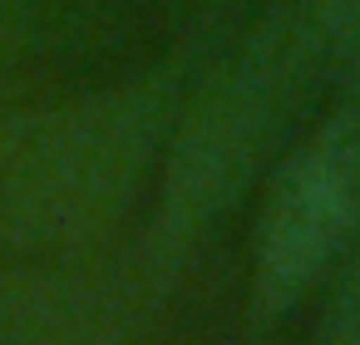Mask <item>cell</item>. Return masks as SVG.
Segmentation results:
<instances>
[{
  "instance_id": "obj_1",
  "label": "cell",
  "mask_w": 360,
  "mask_h": 345,
  "mask_svg": "<svg viewBox=\"0 0 360 345\" xmlns=\"http://www.w3.org/2000/svg\"><path fill=\"white\" fill-rule=\"evenodd\" d=\"M316 89H326V55L306 0H271L222 55L207 50L158 158L148 217V271L158 281L271 173Z\"/></svg>"
},
{
  "instance_id": "obj_2",
  "label": "cell",
  "mask_w": 360,
  "mask_h": 345,
  "mask_svg": "<svg viewBox=\"0 0 360 345\" xmlns=\"http://www.w3.org/2000/svg\"><path fill=\"white\" fill-rule=\"evenodd\" d=\"M193 35L178 55L139 79L60 99L45 109H6L0 124V237L55 247L99 232L139 183L158 168L193 74L207 60Z\"/></svg>"
},
{
  "instance_id": "obj_3",
  "label": "cell",
  "mask_w": 360,
  "mask_h": 345,
  "mask_svg": "<svg viewBox=\"0 0 360 345\" xmlns=\"http://www.w3.org/2000/svg\"><path fill=\"white\" fill-rule=\"evenodd\" d=\"M330 84V114L286 143L262 178L247 291L257 320H281L301 306L360 232V70H345Z\"/></svg>"
},
{
  "instance_id": "obj_4",
  "label": "cell",
  "mask_w": 360,
  "mask_h": 345,
  "mask_svg": "<svg viewBox=\"0 0 360 345\" xmlns=\"http://www.w3.org/2000/svg\"><path fill=\"white\" fill-rule=\"evenodd\" d=\"M311 345H360V232L330 266V296L311 330Z\"/></svg>"
},
{
  "instance_id": "obj_5",
  "label": "cell",
  "mask_w": 360,
  "mask_h": 345,
  "mask_svg": "<svg viewBox=\"0 0 360 345\" xmlns=\"http://www.w3.org/2000/svg\"><path fill=\"white\" fill-rule=\"evenodd\" d=\"M35 45V0H0V74Z\"/></svg>"
},
{
  "instance_id": "obj_6",
  "label": "cell",
  "mask_w": 360,
  "mask_h": 345,
  "mask_svg": "<svg viewBox=\"0 0 360 345\" xmlns=\"http://www.w3.org/2000/svg\"><path fill=\"white\" fill-rule=\"evenodd\" d=\"M193 6H202V11H212V6H217V0H193Z\"/></svg>"
},
{
  "instance_id": "obj_7",
  "label": "cell",
  "mask_w": 360,
  "mask_h": 345,
  "mask_svg": "<svg viewBox=\"0 0 360 345\" xmlns=\"http://www.w3.org/2000/svg\"><path fill=\"white\" fill-rule=\"evenodd\" d=\"M0 124H6V109H0Z\"/></svg>"
}]
</instances>
